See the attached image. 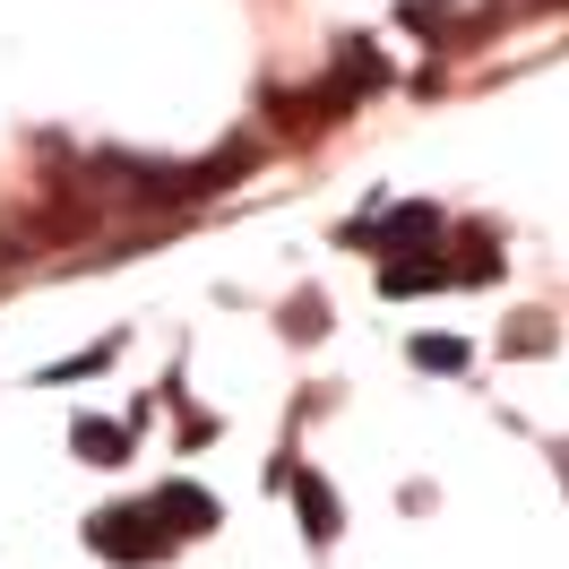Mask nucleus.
Wrapping results in <instances>:
<instances>
[{
	"label": "nucleus",
	"instance_id": "1",
	"mask_svg": "<svg viewBox=\"0 0 569 569\" xmlns=\"http://www.w3.org/2000/svg\"><path fill=\"white\" fill-rule=\"evenodd\" d=\"M87 543H96L104 561H164V552H173V527H164L156 500H147V509H104V518H87Z\"/></svg>",
	"mask_w": 569,
	"mask_h": 569
},
{
	"label": "nucleus",
	"instance_id": "4",
	"mask_svg": "<svg viewBox=\"0 0 569 569\" xmlns=\"http://www.w3.org/2000/svg\"><path fill=\"white\" fill-rule=\"evenodd\" d=\"M293 500H302V527H311V543H328V535H337V492H328L320 475H293Z\"/></svg>",
	"mask_w": 569,
	"mask_h": 569
},
{
	"label": "nucleus",
	"instance_id": "7",
	"mask_svg": "<svg viewBox=\"0 0 569 569\" xmlns=\"http://www.w3.org/2000/svg\"><path fill=\"white\" fill-rule=\"evenodd\" d=\"M431 233H440V216H431V208H397L389 216V242H431Z\"/></svg>",
	"mask_w": 569,
	"mask_h": 569
},
{
	"label": "nucleus",
	"instance_id": "3",
	"mask_svg": "<svg viewBox=\"0 0 569 569\" xmlns=\"http://www.w3.org/2000/svg\"><path fill=\"white\" fill-rule=\"evenodd\" d=\"M156 518H164L173 535H208V527H216V500L199 492V483H164V500H156Z\"/></svg>",
	"mask_w": 569,
	"mask_h": 569
},
{
	"label": "nucleus",
	"instance_id": "5",
	"mask_svg": "<svg viewBox=\"0 0 569 569\" xmlns=\"http://www.w3.org/2000/svg\"><path fill=\"white\" fill-rule=\"evenodd\" d=\"M458 268H440V259H389L380 268V293H431V284H449Z\"/></svg>",
	"mask_w": 569,
	"mask_h": 569
},
{
	"label": "nucleus",
	"instance_id": "2",
	"mask_svg": "<svg viewBox=\"0 0 569 569\" xmlns=\"http://www.w3.org/2000/svg\"><path fill=\"white\" fill-rule=\"evenodd\" d=\"M70 449H78V458H96V466H121V458H130V423L78 415V423H70Z\"/></svg>",
	"mask_w": 569,
	"mask_h": 569
},
{
	"label": "nucleus",
	"instance_id": "6",
	"mask_svg": "<svg viewBox=\"0 0 569 569\" xmlns=\"http://www.w3.org/2000/svg\"><path fill=\"white\" fill-rule=\"evenodd\" d=\"M415 362H423V371H466V337H415Z\"/></svg>",
	"mask_w": 569,
	"mask_h": 569
}]
</instances>
